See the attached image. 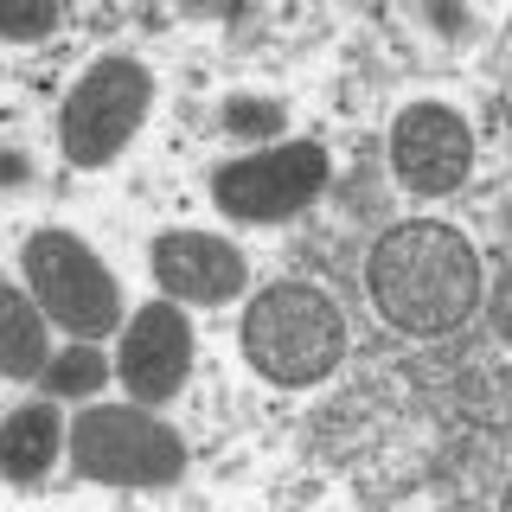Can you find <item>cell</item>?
<instances>
[{
	"label": "cell",
	"instance_id": "9",
	"mask_svg": "<svg viewBox=\"0 0 512 512\" xmlns=\"http://www.w3.org/2000/svg\"><path fill=\"white\" fill-rule=\"evenodd\" d=\"M192 372V320L173 301H148L135 308V320L122 327L116 352V378L128 384L135 404H167Z\"/></svg>",
	"mask_w": 512,
	"mask_h": 512
},
{
	"label": "cell",
	"instance_id": "2",
	"mask_svg": "<svg viewBox=\"0 0 512 512\" xmlns=\"http://www.w3.org/2000/svg\"><path fill=\"white\" fill-rule=\"evenodd\" d=\"M237 340H244V359L256 378L282 384V391H308V384L340 372L346 314L314 282H269L244 308V333Z\"/></svg>",
	"mask_w": 512,
	"mask_h": 512
},
{
	"label": "cell",
	"instance_id": "15",
	"mask_svg": "<svg viewBox=\"0 0 512 512\" xmlns=\"http://www.w3.org/2000/svg\"><path fill=\"white\" fill-rule=\"evenodd\" d=\"M429 20H436L448 39H468V32H480V20L474 13H455V7H429Z\"/></svg>",
	"mask_w": 512,
	"mask_h": 512
},
{
	"label": "cell",
	"instance_id": "8",
	"mask_svg": "<svg viewBox=\"0 0 512 512\" xmlns=\"http://www.w3.org/2000/svg\"><path fill=\"white\" fill-rule=\"evenodd\" d=\"M148 276L167 301H192V308H224L250 288V263L231 237L212 231H160L148 244Z\"/></svg>",
	"mask_w": 512,
	"mask_h": 512
},
{
	"label": "cell",
	"instance_id": "5",
	"mask_svg": "<svg viewBox=\"0 0 512 512\" xmlns=\"http://www.w3.org/2000/svg\"><path fill=\"white\" fill-rule=\"evenodd\" d=\"M154 109V71L141 58H96L58 109V148L71 167H109Z\"/></svg>",
	"mask_w": 512,
	"mask_h": 512
},
{
	"label": "cell",
	"instance_id": "1",
	"mask_svg": "<svg viewBox=\"0 0 512 512\" xmlns=\"http://www.w3.org/2000/svg\"><path fill=\"white\" fill-rule=\"evenodd\" d=\"M365 282H372V308L384 314V327L436 340L480 308V250L468 244V231L442 218H404L372 244Z\"/></svg>",
	"mask_w": 512,
	"mask_h": 512
},
{
	"label": "cell",
	"instance_id": "13",
	"mask_svg": "<svg viewBox=\"0 0 512 512\" xmlns=\"http://www.w3.org/2000/svg\"><path fill=\"white\" fill-rule=\"evenodd\" d=\"M218 122H224V135L231 141H276L282 135V122H288V109L276 103V96H250V90H237V96H224L218 103Z\"/></svg>",
	"mask_w": 512,
	"mask_h": 512
},
{
	"label": "cell",
	"instance_id": "7",
	"mask_svg": "<svg viewBox=\"0 0 512 512\" xmlns=\"http://www.w3.org/2000/svg\"><path fill=\"white\" fill-rule=\"evenodd\" d=\"M391 173H397L404 192H416V199H448V192H461L468 173H474L468 116L436 103V96L397 109V122H391Z\"/></svg>",
	"mask_w": 512,
	"mask_h": 512
},
{
	"label": "cell",
	"instance_id": "10",
	"mask_svg": "<svg viewBox=\"0 0 512 512\" xmlns=\"http://www.w3.org/2000/svg\"><path fill=\"white\" fill-rule=\"evenodd\" d=\"M64 442H71V429L58 423L52 397H45V404H20V410L7 416V429H0V461H7V480H13V487H32V480L58 461Z\"/></svg>",
	"mask_w": 512,
	"mask_h": 512
},
{
	"label": "cell",
	"instance_id": "4",
	"mask_svg": "<svg viewBox=\"0 0 512 512\" xmlns=\"http://www.w3.org/2000/svg\"><path fill=\"white\" fill-rule=\"evenodd\" d=\"M20 263H26L32 301H39L45 320H58L71 340H109V333L122 327V288L109 276V263L77 231H58V224L32 231Z\"/></svg>",
	"mask_w": 512,
	"mask_h": 512
},
{
	"label": "cell",
	"instance_id": "14",
	"mask_svg": "<svg viewBox=\"0 0 512 512\" xmlns=\"http://www.w3.org/2000/svg\"><path fill=\"white\" fill-rule=\"evenodd\" d=\"M52 32H58V7H45V13H26V20H13L7 26V39H52Z\"/></svg>",
	"mask_w": 512,
	"mask_h": 512
},
{
	"label": "cell",
	"instance_id": "11",
	"mask_svg": "<svg viewBox=\"0 0 512 512\" xmlns=\"http://www.w3.org/2000/svg\"><path fill=\"white\" fill-rule=\"evenodd\" d=\"M52 365V340H45V308L32 288H0V372L7 378H39Z\"/></svg>",
	"mask_w": 512,
	"mask_h": 512
},
{
	"label": "cell",
	"instance_id": "12",
	"mask_svg": "<svg viewBox=\"0 0 512 512\" xmlns=\"http://www.w3.org/2000/svg\"><path fill=\"white\" fill-rule=\"evenodd\" d=\"M109 372H116V359H103V346H96V340H71L64 352H52V365L39 372V384H45L52 404H77V397L103 391Z\"/></svg>",
	"mask_w": 512,
	"mask_h": 512
},
{
	"label": "cell",
	"instance_id": "6",
	"mask_svg": "<svg viewBox=\"0 0 512 512\" xmlns=\"http://www.w3.org/2000/svg\"><path fill=\"white\" fill-rule=\"evenodd\" d=\"M333 180V154L320 141H276V148L237 154L212 173V205L237 224H282L314 205Z\"/></svg>",
	"mask_w": 512,
	"mask_h": 512
},
{
	"label": "cell",
	"instance_id": "3",
	"mask_svg": "<svg viewBox=\"0 0 512 512\" xmlns=\"http://www.w3.org/2000/svg\"><path fill=\"white\" fill-rule=\"evenodd\" d=\"M64 455L84 480H103V487H173L186 474V436L148 404L77 410Z\"/></svg>",
	"mask_w": 512,
	"mask_h": 512
}]
</instances>
